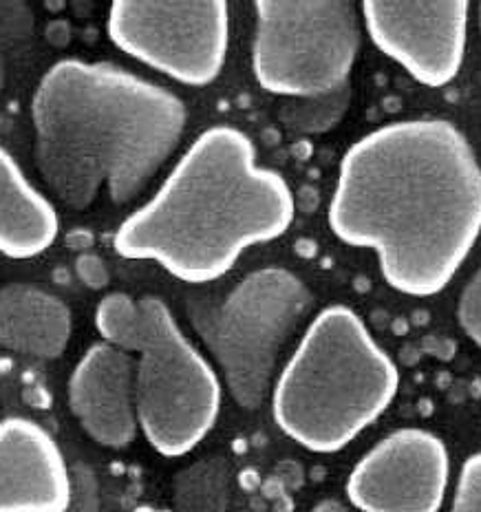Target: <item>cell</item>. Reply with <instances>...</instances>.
I'll use <instances>...</instances> for the list:
<instances>
[{
  "label": "cell",
  "mask_w": 481,
  "mask_h": 512,
  "mask_svg": "<svg viewBox=\"0 0 481 512\" xmlns=\"http://www.w3.org/2000/svg\"><path fill=\"white\" fill-rule=\"evenodd\" d=\"M327 221L349 248L376 252L391 290L440 294L481 237L475 148L437 117L373 128L340 159Z\"/></svg>",
  "instance_id": "6da1fadb"
},
{
  "label": "cell",
  "mask_w": 481,
  "mask_h": 512,
  "mask_svg": "<svg viewBox=\"0 0 481 512\" xmlns=\"http://www.w3.org/2000/svg\"><path fill=\"white\" fill-rule=\"evenodd\" d=\"M186 122L179 95L113 62L58 60L31 98L38 170L76 212L102 190L115 206L133 201L173 157Z\"/></svg>",
  "instance_id": "7a4b0ae2"
},
{
  "label": "cell",
  "mask_w": 481,
  "mask_h": 512,
  "mask_svg": "<svg viewBox=\"0 0 481 512\" xmlns=\"http://www.w3.org/2000/svg\"><path fill=\"white\" fill-rule=\"evenodd\" d=\"M294 217L285 177L259 164L250 135L217 124L120 223L113 248L122 259L157 263L181 283L206 285L223 279L250 248L281 239Z\"/></svg>",
  "instance_id": "3957f363"
},
{
  "label": "cell",
  "mask_w": 481,
  "mask_h": 512,
  "mask_svg": "<svg viewBox=\"0 0 481 512\" xmlns=\"http://www.w3.org/2000/svg\"><path fill=\"white\" fill-rule=\"evenodd\" d=\"M400 371L347 305H329L309 323L272 387L279 429L309 453L347 448L389 411Z\"/></svg>",
  "instance_id": "277c9868"
},
{
  "label": "cell",
  "mask_w": 481,
  "mask_h": 512,
  "mask_svg": "<svg viewBox=\"0 0 481 512\" xmlns=\"http://www.w3.org/2000/svg\"><path fill=\"white\" fill-rule=\"evenodd\" d=\"M95 329L135 362L140 433L162 457H184L206 440L221 413L223 382L184 334L162 298L115 292L95 307Z\"/></svg>",
  "instance_id": "5b68a950"
},
{
  "label": "cell",
  "mask_w": 481,
  "mask_h": 512,
  "mask_svg": "<svg viewBox=\"0 0 481 512\" xmlns=\"http://www.w3.org/2000/svg\"><path fill=\"white\" fill-rule=\"evenodd\" d=\"M312 301L301 276L276 265L250 272L219 298H188L190 325L241 409L263 407L274 387L281 351Z\"/></svg>",
  "instance_id": "8992f818"
},
{
  "label": "cell",
  "mask_w": 481,
  "mask_h": 512,
  "mask_svg": "<svg viewBox=\"0 0 481 512\" xmlns=\"http://www.w3.org/2000/svg\"><path fill=\"white\" fill-rule=\"evenodd\" d=\"M360 42V7L349 0L254 3L252 73L270 95L309 100L349 87Z\"/></svg>",
  "instance_id": "52a82bcc"
},
{
  "label": "cell",
  "mask_w": 481,
  "mask_h": 512,
  "mask_svg": "<svg viewBox=\"0 0 481 512\" xmlns=\"http://www.w3.org/2000/svg\"><path fill=\"white\" fill-rule=\"evenodd\" d=\"M106 34L128 58L184 87L215 82L228 60L230 7L223 0L137 3L109 7Z\"/></svg>",
  "instance_id": "ba28073f"
},
{
  "label": "cell",
  "mask_w": 481,
  "mask_h": 512,
  "mask_svg": "<svg viewBox=\"0 0 481 512\" xmlns=\"http://www.w3.org/2000/svg\"><path fill=\"white\" fill-rule=\"evenodd\" d=\"M451 484V455L440 435L402 426L351 468L345 493L356 512H440Z\"/></svg>",
  "instance_id": "9c48e42d"
},
{
  "label": "cell",
  "mask_w": 481,
  "mask_h": 512,
  "mask_svg": "<svg viewBox=\"0 0 481 512\" xmlns=\"http://www.w3.org/2000/svg\"><path fill=\"white\" fill-rule=\"evenodd\" d=\"M362 29L389 60L429 89L451 84L466 58L470 3H382L360 5Z\"/></svg>",
  "instance_id": "30bf717a"
},
{
  "label": "cell",
  "mask_w": 481,
  "mask_h": 512,
  "mask_svg": "<svg viewBox=\"0 0 481 512\" xmlns=\"http://www.w3.org/2000/svg\"><path fill=\"white\" fill-rule=\"evenodd\" d=\"M76 477L45 426L9 415L0 420V512H69Z\"/></svg>",
  "instance_id": "8fae6325"
},
{
  "label": "cell",
  "mask_w": 481,
  "mask_h": 512,
  "mask_svg": "<svg viewBox=\"0 0 481 512\" xmlns=\"http://www.w3.org/2000/svg\"><path fill=\"white\" fill-rule=\"evenodd\" d=\"M67 400L73 418L95 444L122 451L140 433L133 356L106 340L91 345L73 367Z\"/></svg>",
  "instance_id": "7c38bea8"
},
{
  "label": "cell",
  "mask_w": 481,
  "mask_h": 512,
  "mask_svg": "<svg viewBox=\"0 0 481 512\" xmlns=\"http://www.w3.org/2000/svg\"><path fill=\"white\" fill-rule=\"evenodd\" d=\"M73 334L69 305L42 287L9 283L0 287V347L12 354L56 360Z\"/></svg>",
  "instance_id": "4fadbf2b"
},
{
  "label": "cell",
  "mask_w": 481,
  "mask_h": 512,
  "mask_svg": "<svg viewBox=\"0 0 481 512\" xmlns=\"http://www.w3.org/2000/svg\"><path fill=\"white\" fill-rule=\"evenodd\" d=\"M60 234L56 206L31 184L16 157L0 144V254L27 261L45 254Z\"/></svg>",
  "instance_id": "5bb4252c"
},
{
  "label": "cell",
  "mask_w": 481,
  "mask_h": 512,
  "mask_svg": "<svg viewBox=\"0 0 481 512\" xmlns=\"http://www.w3.org/2000/svg\"><path fill=\"white\" fill-rule=\"evenodd\" d=\"M349 102L351 87L329 95H320V98L287 100V104L281 109V120L285 126L294 128L298 133H327L342 122V117L349 111Z\"/></svg>",
  "instance_id": "9a60e30c"
},
{
  "label": "cell",
  "mask_w": 481,
  "mask_h": 512,
  "mask_svg": "<svg viewBox=\"0 0 481 512\" xmlns=\"http://www.w3.org/2000/svg\"><path fill=\"white\" fill-rule=\"evenodd\" d=\"M457 323L470 343L481 349V265L459 294Z\"/></svg>",
  "instance_id": "2e32d148"
},
{
  "label": "cell",
  "mask_w": 481,
  "mask_h": 512,
  "mask_svg": "<svg viewBox=\"0 0 481 512\" xmlns=\"http://www.w3.org/2000/svg\"><path fill=\"white\" fill-rule=\"evenodd\" d=\"M451 512H481V451L466 457L462 464Z\"/></svg>",
  "instance_id": "e0dca14e"
},
{
  "label": "cell",
  "mask_w": 481,
  "mask_h": 512,
  "mask_svg": "<svg viewBox=\"0 0 481 512\" xmlns=\"http://www.w3.org/2000/svg\"><path fill=\"white\" fill-rule=\"evenodd\" d=\"M31 20L25 14L23 5H0V93L5 91L7 82V58H5V42L9 36L25 31V25Z\"/></svg>",
  "instance_id": "ac0fdd59"
},
{
  "label": "cell",
  "mask_w": 481,
  "mask_h": 512,
  "mask_svg": "<svg viewBox=\"0 0 481 512\" xmlns=\"http://www.w3.org/2000/svg\"><path fill=\"white\" fill-rule=\"evenodd\" d=\"M76 477V499L69 512H98V486L91 473H80Z\"/></svg>",
  "instance_id": "d6986e66"
},
{
  "label": "cell",
  "mask_w": 481,
  "mask_h": 512,
  "mask_svg": "<svg viewBox=\"0 0 481 512\" xmlns=\"http://www.w3.org/2000/svg\"><path fill=\"white\" fill-rule=\"evenodd\" d=\"M312 512H356L349 504H342L338 499H323L312 508Z\"/></svg>",
  "instance_id": "ffe728a7"
},
{
  "label": "cell",
  "mask_w": 481,
  "mask_h": 512,
  "mask_svg": "<svg viewBox=\"0 0 481 512\" xmlns=\"http://www.w3.org/2000/svg\"><path fill=\"white\" fill-rule=\"evenodd\" d=\"M477 20H479V29H481V5L477 7Z\"/></svg>",
  "instance_id": "44dd1931"
}]
</instances>
